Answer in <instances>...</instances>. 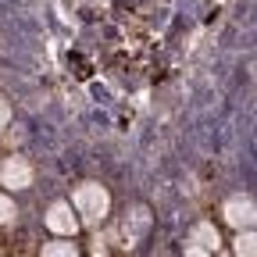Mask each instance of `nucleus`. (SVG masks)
I'll return each instance as SVG.
<instances>
[{
  "label": "nucleus",
  "instance_id": "f03ea898",
  "mask_svg": "<svg viewBox=\"0 0 257 257\" xmlns=\"http://www.w3.org/2000/svg\"><path fill=\"white\" fill-rule=\"evenodd\" d=\"M221 214H225V221H229L236 232L257 229V200L246 197V193H236V197H229V200H225V207H221Z\"/></svg>",
  "mask_w": 257,
  "mask_h": 257
},
{
  "label": "nucleus",
  "instance_id": "9b49d317",
  "mask_svg": "<svg viewBox=\"0 0 257 257\" xmlns=\"http://www.w3.org/2000/svg\"><path fill=\"white\" fill-rule=\"evenodd\" d=\"M8 121H11V104L4 100V96H0V133L8 128Z\"/></svg>",
  "mask_w": 257,
  "mask_h": 257
},
{
  "label": "nucleus",
  "instance_id": "f257e3e1",
  "mask_svg": "<svg viewBox=\"0 0 257 257\" xmlns=\"http://www.w3.org/2000/svg\"><path fill=\"white\" fill-rule=\"evenodd\" d=\"M72 207H75V214H82L86 225H100L111 211V193L100 182H82L72 193Z\"/></svg>",
  "mask_w": 257,
  "mask_h": 257
},
{
  "label": "nucleus",
  "instance_id": "7ed1b4c3",
  "mask_svg": "<svg viewBox=\"0 0 257 257\" xmlns=\"http://www.w3.org/2000/svg\"><path fill=\"white\" fill-rule=\"evenodd\" d=\"M147 232H150V211L143 204H136L133 211H125V218H121V243L136 246Z\"/></svg>",
  "mask_w": 257,
  "mask_h": 257
},
{
  "label": "nucleus",
  "instance_id": "9d476101",
  "mask_svg": "<svg viewBox=\"0 0 257 257\" xmlns=\"http://www.w3.org/2000/svg\"><path fill=\"white\" fill-rule=\"evenodd\" d=\"M182 253H186V257H214L211 250H204V246H197V243H193V239H186V243H182Z\"/></svg>",
  "mask_w": 257,
  "mask_h": 257
},
{
  "label": "nucleus",
  "instance_id": "6e6552de",
  "mask_svg": "<svg viewBox=\"0 0 257 257\" xmlns=\"http://www.w3.org/2000/svg\"><path fill=\"white\" fill-rule=\"evenodd\" d=\"M236 257H257V232L253 229H243L236 236Z\"/></svg>",
  "mask_w": 257,
  "mask_h": 257
},
{
  "label": "nucleus",
  "instance_id": "0eeeda50",
  "mask_svg": "<svg viewBox=\"0 0 257 257\" xmlns=\"http://www.w3.org/2000/svg\"><path fill=\"white\" fill-rule=\"evenodd\" d=\"M43 257H79V246L72 243V236H61L43 246Z\"/></svg>",
  "mask_w": 257,
  "mask_h": 257
},
{
  "label": "nucleus",
  "instance_id": "1a4fd4ad",
  "mask_svg": "<svg viewBox=\"0 0 257 257\" xmlns=\"http://www.w3.org/2000/svg\"><path fill=\"white\" fill-rule=\"evenodd\" d=\"M11 218H15V204H11V197L0 193V225H8Z\"/></svg>",
  "mask_w": 257,
  "mask_h": 257
},
{
  "label": "nucleus",
  "instance_id": "39448f33",
  "mask_svg": "<svg viewBox=\"0 0 257 257\" xmlns=\"http://www.w3.org/2000/svg\"><path fill=\"white\" fill-rule=\"evenodd\" d=\"M0 182L8 189H29L32 186V165L25 157H8L4 168H0Z\"/></svg>",
  "mask_w": 257,
  "mask_h": 257
},
{
  "label": "nucleus",
  "instance_id": "20e7f679",
  "mask_svg": "<svg viewBox=\"0 0 257 257\" xmlns=\"http://www.w3.org/2000/svg\"><path fill=\"white\" fill-rule=\"evenodd\" d=\"M47 229H50L54 236H75V232H79L75 207H72V204H64V200L50 204V211H47Z\"/></svg>",
  "mask_w": 257,
  "mask_h": 257
},
{
  "label": "nucleus",
  "instance_id": "423d86ee",
  "mask_svg": "<svg viewBox=\"0 0 257 257\" xmlns=\"http://www.w3.org/2000/svg\"><path fill=\"white\" fill-rule=\"evenodd\" d=\"M186 239H193L197 246H204V250H211V253H218V246H221V239H218V229H214L211 221H197V225L189 229V236H186Z\"/></svg>",
  "mask_w": 257,
  "mask_h": 257
}]
</instances>
